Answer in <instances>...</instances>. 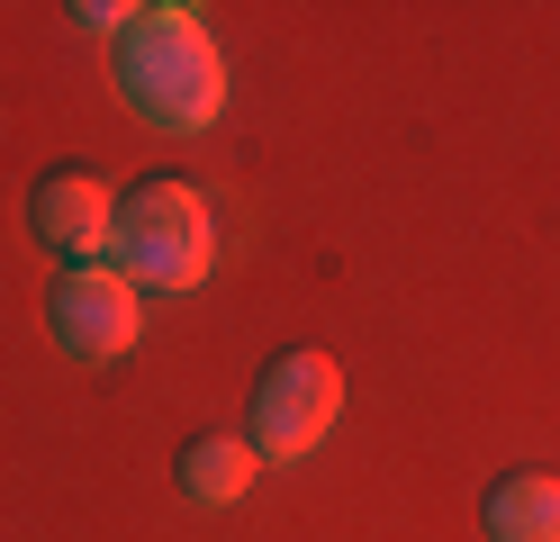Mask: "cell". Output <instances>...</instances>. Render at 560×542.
Instances as JSON below:
<instances>
[{
  "instance_id": "6da1fadb",
  "label": "cell",
  "mask_w": 560,
  "mask_h": 542,
  "mask_svg": "<svg viewBox=\"0 0 560 542\" xmlns=\"http://www.w3.org/2000/svg\"><path fill=\"white\" fill-rule=\"evenodd\" d=\"M118 100L163 136H199L226 108V55L199 27V10H136L118 36Z\"/></svg>"
},
{
  "instance_id": "7a4b0ae2",
  "label": "cell",
  "mask_w": 560,
  "mask_h": 542,
  "mask_svg": "<svg viewBox=\"0 0 560 542\" xmlns=\"http://www.w3.org/2000/svg\"><path fill=\"white\" fill-rule=\"evenodd\" d=\"M118 272L136 289H199L208 263H218V217H208L199 191H182V181H136V191L118 199Z\"/></svg>"
},
{
  "instance_id": "3957f363",
  "label": "cell",
  "mask_w": 560,
  "mask_h": 542,
  "mask_svg": "<svg viewBox=\"0 0 560 542\" xmlns=\"http://www.w3.org/2000/svg\"><path fill=\"white\" fill-rule=\"evenodd\" d=\"M335 416H343L335 353H280L262 371V389H254V434H244V443L262 461H307L335 434Z\"/></svg>"
},
{
  "instance_id": "277c9868",
  "label": "cell",
  "mask_w": 560,
  "mask_h": 542,
  "mask_svg": "<svg viewBox=\"0 0 560 542\" xmlns=\"http://www.w3.org/2000/svg\"><path fill=\"white\" fill-rule=\"evenodd\" d=\"M46 335L73 361H118L136 335H145V289L109 263H73L46 289Z\"/></svg>"
},
{
  "instance_id": "5b68a950",
  "label": "cell",
  "mask_w": 560,
  "mask_h": 542,
  "mask_svg": "<svg viewBox=\"0 0 560 542\" xmlns=\"http://www.w3.org/2000/svg\"><path fill=\"white\" fill-rule=\"evenodd\" d=\"M27 235H37L46 253H63V272L73 263H100L118 235V199L100 191L91 172H46L37 199H27Z\"/></svg>"
},
{
  "instance_id": "8992f818",
  "label": "cell",
  "mask_w": 560,
  "mask_h": 542,
  "mask_svg": "<svg viewBox=\"0 0 560 542\" xmlns=\"http://www.w3.org/2000/svg\"><path fill=\"white\" fill-rule=\"evenodd\" d=\"M479 533L488 542H560V480L551 470H506L479 497Z\"/></svg>"
},
{
  "instance_id": "52a82bcc",
  "label": "cell",
  "mask_w": 560,
  "mask_h": 542,
  "mask_svg": "<svg viewBox=\"0 0 560 542\" xmlns=\"http://www.w3.org/2000/svg\"><path fill=\"white\" fill-rule=\"evenodd\" d=\"M254 470H262L254 443H235V434H199V443L182 452V497L190 506H235L244 488H254Z\"/></svg>"
},
{
  "instance_id": "ba28073f",
  "label": "cell",
  "mask_w": 560,
  "mask_h": 542,
  "mask_svg": "<svg viewBox=\"0 0 560 542\" xmlns=\"http://www.w3.org/2000/svg\"><path fill=\"white\" fill-rule=\"evenodd\" d=\"M73 19H82L91 36H127V27H136V10H127V0H82Z\"/></svg>"
}]
</instances>
